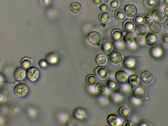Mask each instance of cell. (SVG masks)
Here are the masks:
<instances>
[{
    "instance_id": "25",
    "label": "cell",
    "mask_w": 168,
    "mask_h": 126,
    "mask_svg": "<svg viewBox=\"0 0 168 126\" xmlns=\"http://www.w3.org/2000/svg\"><path fill=\"white\" fill-rule=\"evenodd\" d=\"M107 58L104 55L102 54H98L96 58L97 64L100 65H103L106 64Z\"/></svg>"
},
{
    "instance_id": "36",
    "label": "cell",
    "mask_w": 168,
    "mask_h": 126,
    "mask_svg": "<svg viewBox=\"0 0 168 126\" xmlns=\"http://www.w3.org/2000/svg\"><path fill=\"white\" fill-rule=\"evenodd\" d=\"M154 2V0H144L143 4L146 8H150L153 6Z\"/></svg>"
},
{
    "instance_id": "42",
    "label": "cell",
    "mask_w": 168,
    "mask_h": 126,
    "mask_svg": "<svg viewBox=\"0 0 168 126\" xmlns=\"http://www.w3.org/2000/svg\"><path fill=\"white\" fill-rule=\"evenodd\" d=\"M136 42L139 45H142L144 44V38L143 36H139L136 39Z\"/></svg>"
},
{
    "instance_id": "8",
    "label": "cell",
    "mask_w": 168,
    "mask_h": 126,
    "mask_svg": "<svg viewBox=\"0 0 168 126\" xmlns=\"http://www.w3.org/2000/svg\"><path fill=\"white\" fill-rule=\"evenodd\" d=\"M158 38L157 36L153 33H149L146 36V42L147 44L150 46H153L157 44Z\"/></svg>"
},
{
    "instance_id": "18",
    "label": "cell",
    "mask_w": 168,
    "mask_h": 126,
    "mask_svg": "<svg viewBox=\"0 0 168 126\" xmlns=\"http://www.w3.org/2000/svg\"><path fill=\"white\" fill-rule=\"evenodd\" d=\"M135 31L138 36H144L147 34L148 29L146 25L141 24L136 26Z\"/></svg>"
},
{
    "instance_id": "46",
    "label": "cell",
    "mask_w": 168,
    "mask_h": 126,
    "mask_svg": "<svg viewBox=\"0 0 168 126\" xmlns=\"http://www.w3.org/2000/svg\"><path fill=\"white\" fill-rule=\"evenodd\" d=\"M104 0H93L94 4L96 6H99L101 5L103 3Z\"/></svg>"
},
{
    "instance_id": "32",
    "label": "cell",
    "mask_w": 168,
    "mask_h": 126,
    "mask_svg": "<svg viewBox=\"0 0 168 126\" xmlns=\"http://www.w3.org/2000/svg\"><path fill=\"white\" fill-rule=\"evenodd\" d=\"M107 90L106 87L101 83H98L95 87V90L98 93L103 94Z\"/></svg>"
},
{
    "instance_id": "2",
    "label": "cell",
    "mask_w": 168,
    "mask_h": 126,
    "mask_svg": "<svg viewBox=\"0 0 168 126\" xmlns=\"http://www.w3.org/2000/svg\"><path fill=\"white\" fill-rule=\"evenodd\" d=\"M29 91V88L27 85L21 83L16 85L14 89L15 95L19 97H24L27 95Z\"/></svg>"
},
{
    "instance_id": "6",
    "label": "cell",
    "mask_w": 168,
    "mask_h": 126,
    "mask_svg": "<svg viewBox=\"0 0 168 126\" xmlns=\"http://www.w3.org/2000/svg\"><path fill=\"white\" fill-rule=\"evenodd\" d=\"M95 73L97 77L101 79L107 78L108 75V72L106 68L102 66H100L95 69Z\"/></svg>"
},
{
    "instance_id": "33",
    "label": "cell",
    "mask_w": 168,
    "mask_h": 126,
    "mask_svg": "<svg viewBox=\"0 0 168 126\" xmlns=\"http://www.w3.org/2000/svg\"><path fill=\"white\" fill-rule=\"evenodd\" d=\"M161 50L159 47H153L151 50V53L154 57H158L161 54Z\"/></svg>"
},
{
    "instance_id": "24",
    "label": "cell",
    "mask_w": 168,
    "mask_h": 126,
    "mask_svg": "<svg viewBox=\"0 0 168 126\" xmlns=\"http://www.w3.org/2000/svg\"><path fill=\"white\" fill-rule=\"evenodd\" d=\"M123 33L121 30H114L111 33V36L114 40L117 41L120 40L123 37Z\"/></svg>"
},
{
    "instance_id": "27",
    "label": "cell",
    "mask_w": 168,
    "mask_h": 126,
    "mask_svg": "<svg viewBox=\"0 0 168 126\" xmlns=\"http://www.w3.org/2000/svg\"><path fill=\"white\" fill-rule=\"evenodd\" d=\"M119 114L121 117H127L129 116L130 113V109L125 107H121L119 110Z\"/></svg>"
},
{
    "instance_id": "29",
    "label": "cell",
    "mask_w": 168,
    "mask_h": 126,
    "mask_svg": "<svg viewBox=\"0 0 168 126\" xmlns=\"http://www.w3.org/2000/svg\"><path fill=\"white\" fill-rule=\"evenodd\" d=\"M87 83L89 85H92L96 83L97 79L94 74H90L88 75L86 78Z\"/></svg>"
},
{
    "instance_id": "35",
    "label": "cell",
    "mask_w": 168,
    "mask_h": 126,
    "mask_svg": "<svg viewBox=\"0 0 168 126\" xmlns=\"http://www.w3.org/2000/svg\"><path fill=\"white\" fill-rule=\"evenodd\" d=\"M144 21V18L142 15H138L135 16L134 19V21L136 24H141Z\"/></svg>"
},
{
    "instance_id": "1",
    "label": "cell",
    "mask_w": 168,
    "mask_h": 126,
    "mask_svg": "<svg viewBox=\"0 0 168 126\" xmlns=\"http://www.w3.org/2000/svg\"><path fill=\"white\" fill-rule=\"evenodd\" d=\"M40 75V71L37 67H31L26 71V77L32 82L37 81Z\"/></svg>"
},
{
    "instance_id": "17",
    "label": "cell",
    "mask_w": 168,
    "mask_h": 126,
    "mask_svg": "<svg viewBox=\"0 0 168 126\" xmlns=\"http://www.w3.org/2000/svg\"><path fill=\"white\" fill-rule=\"evenodd\" d=\"M128 83L132 87H134L139 84L140 79L138 76L136 75H131L128 78Z\"/></svg>"
},
{
    "instance_id": "47",
    "label": "cell",
    "mask_w": 168,
    "mask_h": 126,
    "mask_svg": "<svg viewBox=\"0 0 168 126\" xmlns=\"http://www.w3.org/2000/svg\"><path fill=\"white\" fill-rule=\"evenodd\" d=\"M165 13L166 16L168 18V7H167L165 10Z\"/></svg>"
},
{
    "instance_id": "40",
    "label": "cell",
    "mask_w": 168,
    "mask_h": 126,
    "mask_svg": "<svg viewBox=\"0 0 168 126\" xmlns=\"http://www.w3.org/2000/svg\"><path fill=\"white\" fill-rule=\"evenodd\" d=\"M145 22L147 24H151L152 21V19L151 16L149 15H147L145 16Z\"/></svg>"
},
{
    "instance_id": "31",
    "label": "cell",
    "mask_w": 168,
    "mask_h": 126,
    "mask_svg": "<svg viewBox=\"0 0 168 126\" xmlns=\"http://www.w3.org/2000/svg\"><path fill=\"white\" fill-rule=\"evenodd\" d=\"M107 4L110 9H114L119 6V2L118 0H108Z\"/></svg>"
},
{
    "instance_id": "4",
    "label": "cell",
    "mask_w": 168,
    "mask_h": 126,
    "mask_svg": "<svg viewBox=\"0 0 168 126\" xmlns=\"http://www.w3.org/2000/svg\"><path fill=\"white\" fill-rule=\"evenodd\" d=\"M22 67L16 68L14 73V76L16 80L21 81L24 80L26 76V71Z\"/></svg>"
},
{
    "instance_id": "34",
    "label": "cell",
    "mask_w": 168,
    "mask_h": 126,
    "mask_svg": "<svg viewBox=\"0 0 168 126\" xmlns=\"http://www.w3.org/2000/svg\"><path fill=\"white\" fill-rule=\"evenodd\" d=\"M107 87L111 89L116 88L117 86V83L112 79L108 80L107 82Z\"/></svg>"
},
{
    "instance_id": "5",
    "label": "cell",
    "mask_w": 168,
    "mask_h": 126,
    "mask_svg": "<svg viewBox=\"0 0 168 126\" xmlns=\"http://www.w3.org/2000/svg\"><path fill=\"white\" fill-rule=\"evenodd\" d=\"M110 60L112 63L115 64H119L123 61V55L121 53L114 52L112 53L110 57Z\"/></svg>"
},
{
    "instance_id": "20",
    "label": "cell",
    "mask_w": 168,
    "mask_h": 126,
    "mask_svg": "<svg viewBox=\"0 0 168 126\" xmlns=\"http://www.w3.org/2000/svg\"><path fill=\"white\" fill-rule=\"evenodd\" d=\"M32 62V60L31 58L26 57L22 59L21 63L22 67L25 69H28L31 67Z\"/></svg>"
},
{
    "instance_id": "15",
    "label": "cell",
    "mask_w": 168,
    "mask_h": 126,
    "mask_svg": "<svg viewBox=\"0 0 168 126\" xmlns=\"http://www.w3.org/2000/svg\"><path fill=\"white\" fill-rule=\"evenodd\" d=\"M152 17L155 21L158 22L164 21L166 19L164 13L159 10H155L152 13Z\"/></svg>"
},
{
    "instance_id": "3",
    "label": "cell",
    "mask_w": 168,
    "mask_h": 126,
    "mask_svg": "<svg viewBox=\"0 0 168 126\" xmlns=\"http://www.w3.org/2000/svg\"><path fill=\"white\" fill-rule=\"evenodd\" d=\"M89 42L92 45L98 46L102 42V38L101 34L97 32H92L89 35Z\"/></svg>"
},
{
    "instance_id": "16",
    "label": "cell",
    "mask_w": 168,
    "mask_h": 126,
    "mask_svg": "<svg viewBox=\"0 0 168 126\" xmlns=\"http://www.w3.org/2000/svg\"><path fill=\"white\" fill-rule=\"evenodd\" d=\"M86 114L85 109L81 107H78L74 109L73 114L74 117L78 119H83Z\"/></svg>"
},
{
    "instance_id": "28",
    "label": "cell",
    "mask_w": 168,
    "mask_h": 126,
    "mask_svg": "<svg viewBox=\"0 0 168 126\" xmlns=\"http://www.w3.org/2000/svg\"><path fill=\"white\" fill-rule=\"evenodd\" d=\"M115 17L118 21H124L126 18V15L124 11L121 10H118L115 13Z\"/></svg>"
},
{
    "instance_id": "19",
    "label": "cell",
    "mask_w": 168,
    "mask_h": 126,
    "mask_svg": "<svg viewBox=\"0 0 168 126\" xmlns=\"http://www.w3.org/2000/svg\"><path fill=\"white\" fill-rule=\"evenodd\" d=\"M113 46L112 43L110 42H105L101 46V49L105 53H109L112 51Z\"/></svg>"
},
{
    "instance_id": "22",
    "label": "cell",
    "mask_w": 168,
    "mask_h": 126,
    "mask_svg": "<svg viewBox=\"0 0 168 126\" xmlns=\"http://www.w3.org/2000/svg\"><path fill=\"white\" fill-rule=\"evenodd\" d=\"M123 64L125 67L127 68L132 67L135 64L134 59L130 57H127L124 59Z\"/></svg>"
},
{
    "instance_id": "30",
    "label": "cell",
    "mask_w": 168,
    "mask_h": 126,
    "mask_svg": "<svg viewBox=\"0 0 168 126\" xmlns=\"http://www.w3.org/2000/svg\"><path fill=\"white\" fill-rule=\"evenodd\" d=\"M110 19V16L107 13H102L100 16V20L102 24H106L109 21Z\"/></svg>"
},
{
    "instance_id": "38",
    "label": "cell",
    "mask_w": 168,
    "mask_h": 126,
    "mask_svg": "<svg viewBox=\"0 0 168 126\" xmlns=\"http://www.w3.org/2000/svg\"><path fill=\"white\" fill-rule=\"evenodd\" d=\"M148 125V123L147 121L142 119L137 122L136 126H147Z\"/></svg>"
},
{
    "instance_id": "11",
    "label": "cell",
    "mask_w": 168,
    "mask_h": 126,
    "mask_svg": "<svg viewBox=\"0 0 168 126\" xmlns=\"http://www.w3.org/2000/svg\"><path fill=\"white\" fill-rule=\"evenodd\" d=\"M115 78L118 82L123 84L126 82L128 79V75L127 73L124 71L118 72L115 75Z\"/></svg>"
},
{
    "instance_id": "12",
    "label": "cell",
    "mask_w": 168,
    "mask_h": 126,
    "mask_svg": "<svg viewBox=\"0 0 168 126\" xmlns=\"http://www.w3.org/2000/svg\"><path fill=\"white\" fill-rule=\"evenodd\" d=\"M108 123L111 126H117L120 123L119 117L116 115L112 114L109 115L107 118Z\"/></svg>"
},
{
    "instance_id": "43",
    "label": "cell",
    "mask_w": 168,
    "mask_h": 126,
    "mask_svg": "<svg viewBox=\"0 0 168 126\" xmlns=\"http://www.w3.org/2000/svg\"><path fill=\"white\" fill-rule=\"evenodd\" d=\"M123 126H134V125L133 122L130 120H127L124 122Z\"/></svg>"
},
{
    "instance_id": "41",
    "label": "cell",
    "mask_w": 168,
    "mask_h": 126,
    "mask_svg": "<svg viewBox=\"0 0 168 126\" xmlns=\"http://www.w3.org/2000/svg\"><path fill=\"white\" fill-rule=\"evenodd\" d=\"M38 1L39 4L41 6H45L49 4L50 0H38Z\"/></svg>"
},
{
    "instance_id": "45",
    "label": "cell",
    "mask_w": 168,
    "mask_h": 126,
    "mask_svg": "<svg viewBox=\"0 0 168 126\" xmlns=\"http://www.w3.org/2000/svg\"><path fill=\"white\" fill-rule=\"evenodd\" d=\"M100 9L102 12H106L108 9V7L107 5L104 4L100 6Z\"/></svg>"
},
{
    "instance_id": "26",
    "label": "cell",
    "mask_w": 168,
    "mask_h": 126,
    "mask_svg": "<svg viewBox=\"0 0 168 126\" xmlns=\"http://www.w3.org/2000/svg\"><path fill=\"white\" fill-rule=\"evenodd\" d=\"M123 27L127 31L132 30L134 27V23L130 20H126L123 23Z\"/></svg>"
},
{
    "instance_id": "13",
    "label": "cell",
    "mask_w": 168,
    "mask_h": 126,
    "mask_svg": "<svg viewBox=\"0 0 168 126\" xmlns=\"http://www.w3.org/2000/svg\"><path fill=\"white\" fill-rule=\"evenodd\" d=\"M45 60L49 64H55L58 60V56L56 53L52 52L48 53L46 55Z\"/></svg>"
},
{
    "instance_id": "44",
    "label": "cell",
    "mask_w": 168,
    "mask_h": 126,
    "mask_svg": "<svg viewBox=\"0 0 168 126\" xmlns=\"http://www.w3.org/2000/svg\"><path fill=\"white\" fill-rule=\"evenodd\" d=\"M162 41L164 44H168V34L164 36L162 38Z\"/></svg>"
},
{
    "instance_id": "23",
    "label": "cell",
    "mask_w": 168,
    "mask_h": 126,
    "mask_svg": "<svg viewBox=\"0 0 168 126\" xmlns=\"http://www.w3.org/2000/svg\"><path fill=\"white\" fill-rule=\"evenodd\" d=\"M82 7L80 3L74 2L71 5L70 9L71 12L75 14L79 13L81 10Z\"/></svg>"
},
{
    "instance_id": "10",
    "label": "cell",
    "mask_w": 168,
    "mask_h": 126,
    "mask_svg": "<svg viewBox=\"0 0 168 126\" xmlns=\"http://www.w3.org/2000/svg\"><path fill=\"white\" fill-rule=\"evenodd\" d=\"M141 79L144 84H149L153 81V76L150 71H146L143 73Z\"/></svg>"
},
{
    "instance_id": "37",
    "label": "cell",
    "mask_w": 168,
    "mask_h": 126,
    "mask_svg": "<svg viewBox=\"0 0 168 126\" xmlns=\"http://www.w3.org/2000/svg\"><path fill=\"white\" fill-rule=\"evenodd\" d=\"M159 4L161 7L166 8L168 6V0H159Z\"/></svg>"
},
{
    "instance_id": "14",
    "label": "cell",
    "mask_w": 168,
    "mask_h": 126,
    "mask_svg": "<svg viewBox=\"0 0 168 126\" xmlns=\"http://www.w3.org/2000/svg\"><path fill=\"white\" fill-rule=\"evenodd\" d=\"M137 36L135 33L133 32H130L125 36L124 40L126 44L128 45H132L136 41Z\"/></svg>"
},
{
    "instance_id": "39",
    "label": "cell",
    "mask_w": 168,
    "mask_h": 126,
    "mask_svg": "<svg viewBox=\"0 0 168 126\" xmlns=\"http://www.w3.org/2000/svg\"><path fill=\"white\" fill-rule=\"evenodd\" d=\"M47 62L45 59H41L39 62V65L42 68H45L47 67Z\"/></svg>"
},
{
    "instance_id": "9",
    "label": "cell",
    "mask_w": 168,
    "mask_h": 126,
    "mask_svg": "<svg viewBox=\"0 0 168 126\" xmlns=\"http://www.w3.org/2000/svg\"><path fill=\"white\" fill-rule=\"evenodd\" d=\"M134 94L135 97L139 99H143L147 97L146 89L141 86L138 87L135 89Z\"/></svg>"
},
{
    "instance_id": "7",
    "label": "cell",
    "mask_w": 168,
    "mask_h": 126,
    "mask_svg": "<svg viewBox=\"0 0 168 126\" xmlns=\"http://www.w3.org/2000/svg\"><path fill=\"white\" fill-rule=\"evenodd\" d=\"M125 11L128 16L130 18H133L137 14L138 9L136 6L130 4L127 5L125 7Z\"/></svg>"
},
{
    "instance_id": "48",
    "label": "cell",
    "mask_w": 168,
    "mask_h": 126,
    "mask_svg": "<svg viewBox=\"0 0 168 126\" xmlns=\"http://www.w3.org/2000/svg\"><path fill=\"white\" fill-rule=\"evenodd\" d=\"M165 27L167 29H168V20L166 23Z\"/></svg>"
},
{
    "instance_id": "21",
    "label": "cell",
    "mask_w": 168,
    "mask_h": 126,
    "mask_svg": "<svg viewBox=\"0 0 168 126\" xmlns=\"http://www.w3.org/2000/svg\"><path fill=\"white\" fill-rule=\"evenodd\" d=\"M150 28L151 31L156 34L161 33L162 30V26L159 23L155 22L151 24Z\"/></svg>"
}]
</instances>
